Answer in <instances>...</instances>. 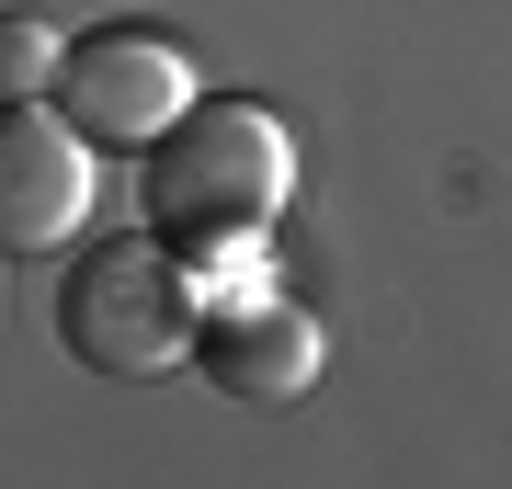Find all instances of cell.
Listing matches in <instances>:
<instances>
[{"label": "cell", "instance_id": "1", "mask_svg": "<svg viewBox=\"0 0 512 489\" xmlns=\"http://www.w3.org/2000/svg\"><path fill=\"white\" fill-rule=\"evenodd\" d=\"M285 194H296V148H285V126L262 103H217V91H205L171 137L137 148V217L160 228L194 273L239 262L285 217Z\"/></svg>", "mask_w": 512, "mask_h": 489}, {"label": "cell", "instance_id": "2", "mask_svg": "<svg viewBox=\"0 0 512 489\" xmlns=\"http://www.w3.org/2000/svg\"><path fill=\"white\" fill-rule=\"evenodd\" d=\"M194 330H205V273L160 228H126L57 273V342H69V364H92L114 387L171 376L194 353Z\"/></svg>", "mask_w": 512, "mask_h": 489}, {"label": "cell", "instance_id": "3", "mask_svg": "<svg viewBox=\"0 0 512 489\" xmlns=\"http://www.w3.org/2000/svg\"><path fill=\"white\" fill-rule=\"evenodd\" d=\"M46 103L69 114L92 148H126L137 160L148 137H171L205 103V80H194V57L171 35H148V23H92V35H69V69H57Z\"/></svg>", "mask_w": 512, "mask_h": 489}, {"label": "cell", "instance_id": "4", "mask_svg": "<svg viewBox=\"0 0 512 489\" xmlns=\"http://www.w3.org/2000/svg\"><path fill=\"white\" fill-rule=\"evenodd\" d=\"M194 364L228 387V399H308L319 364H330V342H319V319L296 308V296H274V285H262V262H251L239 285H205Z\"/></svg>", "mask_w": 512, "mask_h": 489}, {"label": "cell", "instance_id": "5", "mask_svg": "<svg viewBox=\"0 0 512 489\" xmlns=\"http://www.w3.org/2000/svg\"><path fill=\"white\" fill-rule=\"evenodd\" d=\"M92 217V137L57 103H0V251H57Z\"/></svg>", "mask_w": 512, "mask_h": 489}, {"label": "cell", "instance_id": "6", "mask_svg": "<svg viewBox=\"0 0 512 489\" xmlns=\"http://www.w3.org/2000/svg\"><path fill=\"white\" fill-rule=\"evenodd\" d=\"M57 69H69V35L35 12H0V103H46Z\"/></svg>", "mask_w": 512, "mask_h": 489}]
</instances>
